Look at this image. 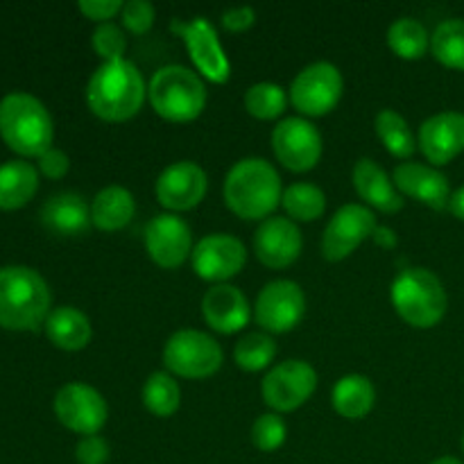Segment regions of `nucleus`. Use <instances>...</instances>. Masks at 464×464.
I'll return each instance as SVG.
<instances>
[{
	"instance_id": "f257e3e1",
	"label": "nucleus",
	"mask_w": 464,
	"mask_h": 464,
	"mask_svg": "<svg viewBox=\"0 0 464 464\" xmlns=\"http://www.w3.org/2000/svg\"><path fill=\"white\" fill-rule=\"evenodd\" d=\"M148 98L143 72L130 59L102 62L86 84V104L95 116L109 122L130 121Z\"/></svg>"
},
{
	"instance_id": "f03ea898",
	"label": "nucleus",
	"mask_w": 464,
	"mask_h": 464,
	"mask_svg": "<svg viewBox=\"0 0 464 464\" xmlns=\"http://www.w3.org/2000/svg\"><path fill=\"white\" fill-rule=\"evenodd\" d=\"M225 202L243 220H266L281 202V177L263 157H245L225 177Z\"/></svg>"
},
{
	"instance_id": "7ed1b4c3",
	"label": "nucleus",
	"mask_w": 464,
	"mask_h": 464,
	"mask_svg": "<svg viewBox=\"0 0 464 464\" xmlns=\"http://www.w3.org/2000/svg\"><path fill=\"white\" fill-rule=\"evenodd\" d=\"M48 281L27 266L0 267V326L7 331H36L50 315Z\"/></svg>"
},
{
	"instance_id": "20e7f679",
	"label": "nucleus",
	"mask_w": 464,
	"mask_h": 464,
	"mask_svg": "<svg viewBox=\"0 0 464 464\" xmlns=\"http://www.w3.org/2000/svg\"><path fill=\"white\" fill-rule=\"evenodd\" d=\"M0 136L14 152L39 159L53 148V116L36 95L12 91L0 100Z\"/></svg>"
},
{
	"instance_id": "39448f33",
	"label": "nucleus",
	"mask_w": 464,
	"mask_h": 464,
	"mask_svg": "<svg viewBox=\"0 0 464 464\" xmlns=\"http://www.w3.org/2000/svg\"><path fill=\"white\" fill-rule=\"evenodd\" d=\"M392 306L417 329H430L447 315L449 297L442 281L429 267H403L390 285Z\"/></svg>"
},
{
	"instance_id": "423d86ee",
	"label": "nucleus",
	"mask_w": 464,
	"mask_h": 464,
	"mask_svg": "<svg viewBox=\"0 0 464 464\" xmlns=\"http://www.w3.org/2000/svg\"><path fill=\"white\" fill-rule=\"evenodd\" d=\"M148 98L161 118L188 122L195 121L207 107V84L193 68L166 63L150 80Z\"/></svg>"
},
{
	"instance_id": "0eeeda50",
	"label": "nucleus",
	"mask_w": 464,
	"mask_h": 464,
	"mask_svg": "<svg viewBox=\"0 0 464 464\" xmlns=\"http://www.w3.org/2000/svg\"><path fill=\"white\" fill-rule=\"evenodd\" d=\"M220 343L207 331L179 329L163 347V365L181 379H208L222 367Z\"/></svg>"
},
{
	"instance_id": "6e6552de",
	"label": "nucleus",
	"mask_w": 464,
	"mask_h": 464,
	"mask_svg": "<svg viewBox=\"0 0 464 464\" xmlns=\"http://www.w3.org/2000/svg\"><path fill=\"white\" fill-rule=\"evenodd\" d=\"M344 91L343 72L331 62H313L295 75L290 102L304 116H324L340 102Z\"/></svg>"
},
{
	"instance_id": "1a4fd4ad",
	"label": "nucleus",
	"mask_w": 464,
	"mask_h": 464,
	"mask_svg": "<svg viewBox=\"0 0 464 464\" xmlns=\"http://www.w3.org/2000/svg\"><path fill=\"white\" fill-rule=\"evenodd\" d=\"M317 388V372L311 362L290 358L270 367L261 383L263 401L275 412L297 411L313 397Z\"/></svg>"
},
{
	"instance_id": "9d476101",
	"label": "nucleus",
	"mask_w": 464,
	"mask_h": 464,
	"mask_svg": "<svg viewBox=\"0 0 464 464\" xmlns=\"http://www.w3.org/2000/svg\"><path fill=\"white\" fill-rule=\"evenodd\" d=\"M306 295L297 281L275 279L266 284L254 304V320L266 334H285L302 322Z\"/></svg>"
},
{
	"instance_id": "9b49d317",
	"label": "nucleus",
	"mask_w": 464,
	"mask_h": 464,
	"mask_svg": "<svg viewBox=\"0 0 464 464\" xmlns=\"http://www.w3.org/2000/svg\"><path fill=\"white\" fill-rule=\"evenodd\" d=\"M54 415L72 433L82 435H98L102 426L107 424L109 406L102 394L91 385L72 381V383L62 385L54 394Z\"/></svg>"
},
{
	"instance_id": "f8f14e48",
	"label": "nucleus",
	"mask_w": 464,
	"mask_h": 464,
	"mask_svg": "<svg viewBox=\"0 0 464 464\" xmlns=\"http://www.w3.org/2000/svg\"><path fill=\"white\" fill-rule=\"evenodd\" d=\"M272 150L288 170L306 172L320 163L324 140L308 118L288 116L272 130Z\"/></svg>"
},
{
	"instance_id": "ddd939ff",
	"label": "nucleus",
	"mask_w": 464,
	"mask_h": 464,
	"mask_svg": "<svg viewBox=\"0 0 464 464\" xmlns=\"http://www.w3.org/2000/svg\"><path fill=\"white\" fill-rule=\"evenodd\" d=\"M170 30L184 39L190 59L207 80L216 84H225L231 75V62L218 39L216 27L204 16H195L193 21H179L172 18Z\"/></svg>"
},
{
	"instance_id": "4468645a",
	"label": "nucleus",
	"mask_w": 464,
	"mask_h": 464,
	"mask_svg": "<svg viewBox=\"0 0 464 464\" xmlns=\"http://www.w3.org/2000/svg\"><path fill=\"white\" fill-rule=\"evenodd\" d=\"M193 270L199 279L225 284L247 263V247L234 234H207L193 247Z\"/></svg>"
},
{
	"instance_id": "2eb2a0df",
	"label": "nucleus",
	"mask_w": 464,
	"mask_h": 464,
	"mask_svg": "<svg viewBox=\"0 0 464 464\" xmlns=\"http://www.w3.org/2000/svg\"><path fill=\"white\" fill-rule=\"evenodd\" d=\"M376 216L365 204H344L326 225L322 236V254L329 261H343L361 243L372 238L376 229Z\"/></svg>"
},
{
	"instance_id": "dca6fc26",
	"label": "nucleus",
	"mask_w": 464,
	"mask_h": 464,
	"mask_svg": "<svg viewBox=\"0 0 464 464\" xmlns=\"http://www.w3.org/2000/svg\"><path fill=\"white\" fill-rule=\"evenodd\" d=\"M145 249L157 266L172 270L193 254V231L177 213H159L145 225Z\"/></svg>"
},
{
	"instance_id": "f3484780",
	"label": "nucleus",
	"mask_w": 464,
	"mask_h": 464,
	"mask_svg": "<svg viewBox=\"0 0 464 464\" xmlns=\"http://www.w3.org/2000/svg\"><path fill=\"white\" fill-rule=\"evenodd\" d=\"M207 188L208 179L204 168L188 159H181V161L163 168L154 184L159 204L170 211H188V208L198 207L207 195Z\"/></svg>"
},
{
	"instance_id": "a211bd4d",
	"label": "nucleus",
	"mask_w": 464,
	"mask_h": 464,
	"mask_svg": "<svg viewBox=\"0 0 464 464\" xmlns=\"http://www.w3.org/2000/svg\"><path fill=\"white\" fill-rule=\"evenodd\" d=\"M302 229L285 216L266 218L254 234V252L258 261L272 270L293 266L302 254Z\"/></svg>"
},
{
	"instance_id": "6ab92c4d",
	"label": "nucleus",
	"mask_w": 464,
	"mask_h": 464,
	"mask_svg": "<svg viewBox=\"0 0 464 464\" xmlns=\"http://www.w3.org/2000/svg\"><path fill=\"white\" fill-rule=\"evenodd\" d=\"M392 181L401 195L417 199L426 207L442 211L451 202V184L449 177L435 166H426L420 161L399 163L392 172Z\"/></svg>"
},
{
	"instance_id": "aec40b11",
	"label": "nucleus",
	"mask_w": 464,
	"mask_h": 464,
	"mask_svg": "<svg viewBox=\"0 0 464 464\" xmlns=\"http://www.w3.org/2000/svg\"><path fill=\"white\" fill-rule=\"evenodd\" d=\"M417 145L433 166H444L464 152V113L440 111L420 127Z\"/></svg>"
},
{
	"instance_id": "412c9836",
	"label": "nucleus",
	"mask_w": 464,
	"mask_h": 464,
	"mask_svg": "<svg viewBox=\"0 0 464 464\" xmlns=\"http://www.w3.org/2000/svg\"><path fill=\"white\" fill-rule=\"evenodd\" d=\"M202 315L218 334H236L249 324L252 306L240 288L231 284H213L202 297Z\"/></svg>"
},
{
	"instance_id": "4be33fe9",
	"label": "nucleus",
	"mask_w": 464,
	"mask_h": 464,
	"mask_svg": "<svg viewBox=\"0 0 464 464\" xmlns=\"http://www.w3.org/2000/svg\"><path fill=\"white\" fill-rule=\"evenodd\" d=\"M353 188L361 195V199H365L370 207L379 208L383 213H397L399 208H403L406 199L399 193L394 181L390 179L388 172L370 157L358 159L356 166L352 172Z\"/></svg>"
},
{
	"instance_id": "5701e85b",
	"label": "nucleus",
	"mask_w": 464,
	"mask_h": 464,
	"mask_svg": "<svg viewBox=\"0 0 464 464\" xmlns=\"http://www.w3.org/2000/svg\"><path fill=\"white\" fill-rule=\"evenodd\" d=\"M41 222L45 229L57 236H82L93 225L91 207L80 193L72 190L50 195L41 207Z\"/></svg>"
},
{
	"instance_id": "b1692460",
	"label": "nucleus",
	"mask_w": 464,
	"mask_h": 464,
	"mask_svg": "<svg viewBox=\"0 0 464 464\" xmlns=\"http://www.w3.org/2000/svg\"><path fill=\"white\" fill-rule=\"evenodd\" d=\"M44 329L50 343L63 352H80L91 343V335H93L91 320L75 306L53 308Z\"/></svg>"
},
{
	"instance_id": "393cba45",
	"label": "nucleus",
	"mask_w": 464,
	"mask_h": 464,
	"mask_svg": "<svg viewBox=\"0 0 464 464\" xmlns=\"http://www.w3.org/2000/svg\"><path fill=\"white\" fill-rule=\"evenodd\" d=\"M39 190V170L25 159H9L0 163V208L14 211L34 198Z\"/></svg>"
},
{
	"instance_id": "a878e982",
	"label": "nucleus",
	"mask_w": 464,
	"mask_h": 464,
	"mask_svg": "<svg viewBox=\"0 0 464 464\" xmlns=\"http://www.w3.org/2000/svg\"><path fill=\"white\" fill-rule=\"evenodd\" d=\"M136 213V199L125 186H104L91 202V220L102 231H118L131 222Z\"/></svg>"
},
{
	"instance_id": "bb28decb",
	"label": "nucleus",
	"mask_w": 464,
	"mask_h": 464,
	"mask_svg": "<svg viewBox=\"0 0 464 464\" xmlns=\"http://www.w3.org/2000/svg\"><path fill=\"white\" fill-rule=\"evenodd\" d=\"M334 408L347 420H362L370 415L376 401V390L367 376L362 374H347L334 385L331 392Z\"/></svg>"
},
{
	"instance_id": "cd10ccee",
	"label": "nucleus",
	"mask_w": 464,
	"mask_h": 464,
	"mask_svg": "<svg viewBox=\"0 0 464 464\" xmlns=\"http://www.w3.org/2000/svg\"><path fill=\"white\" fill-rule=\"evenodd\" d=\"M374 127L379 139L383 140V145L388 148V152L394 154L397 159L412 157L415 150L420 148L408 121L401 113L394 111V109H381V111L376 113Z\"/></svg>"
},
{
	"instance_id": "c85d7f7f",
	"label": "nucleus",
	"mask_w": 464,
	"mask_h": 464,
	"mask_svg": "<svg viewBox=\"0 0 464 464\" xmlns=\"http://www.w3.org/2000/svg\"><path fill=\"white\" fill-rule=\"evenodd\" d=\"M281 204L288 211L290 220L313 222L324 213L326 195L324 190L311 181H295L281 195Z\"/></svg>"
},
{
	"instance_id": "c756f323",
	"label": "nucleus",
	"mask_w": 464,
	"mask_h": 464,
	"mask_svg": "<svg viewBox=\"0 0 464 464\" xmlns=\"http://www.w3.org/2000/svg\"><path fill=\"white\" fill-rule=\"evenodd\" d=\"M388 44L399 57L420 59L430 48V34L421 21L412 16H401L390 25Z\"/></svg>"
},
{
	"instance_id": "7c9ffc66",
	"label": "nucleus",
	"mask_w": 464,
	"mask_h": 464,
	"mask_svg": "<svg viewBox=\"0 0 464 464\" xmlns=\"http://www.w3.org/2000/svg\"><path fill=\"white\" fill-rule=\"evenodd\" d=\"M430 53L444 66L464 71V18H447L435 27Z\"/></svg>"
},
{
	"instance_id": "2f4dec72",
	"label": "nucleus",
	"mask_w": 464,
	"mask_h": 464,
	"mask_svg": "<svg viewBox=\"0 0 464 464\" xmlns=\"http://www.w3.org/2000/svg\"><path fill=\"white\" fill-rule=\"evenodd\" d=\"M140 397H143L145 408L157 417L175 415L181 406V388L175 381V376L168 374V372L150 374Z\"/></svg>"
},
{
	"instance_id": "473e14b6",
	"label": "nucleus",
	"mask_w": 464,
	"mask_h": 464,
	"mask_svg": "<svg viewBox=\"0 0 464 464\" xmlns=\"http://www.w3.org/2000/svg\"><path fill=\"white\" fill-rule=\"evenodd\" d=\"M276 343L266 331H249L236 343L234 361L245 372H261L275 361Z\"/></svg>"
},
{
	"instance_id": "72a5a7b5",
	"label": "nucleus",
	"mask_w": 464,
	"mask_h": 464,
	"mask_svg": "<svg viewBox=\"0 0 464 464\" xmlns=\"http://www.w3.org/2000/svg\"><path fill=\"white\" fill-rule=\"evenodd\" d=\"M285 104H288V93L276 82H256L245 91V109L261 121L281 116Z\"/></svg>"
},
{
	"instance_id": "f704fd0d",
	"label": "nucleus",
	"mask_w": 464,
	"mask_h": 464,
	"mask_svg": "<svg viewBox=\"0 0 464 464\" xmlns=\"http://www.w3.org/2000/svg\"><path fill=\"white\" fill-rule=\"evenodd\" d=\"M285 435H288V429L279 412L258 415L252 424V442L258 451H276L285 442Z\"/></svg>"
},
{
	"instance_id": "c9c22d12",
	"label": "nucleus",
	"mask_w": 464,
	"mask_h": 464,
	"mask_svg": "<svg viewBox=\"0 0 464 464\" xmlns=\"http://www.w3.org/2000/svg\"><path fill=\"white\" fill-rule=\"evenodd\" d=\"M91 45L98 53V57H102L104 62H118V59H125L127 50V36L125 30L116 23H98V27L91 34Z\"/></svg>"
},
{
	"instance_id": "e433bc0d",
	"label": "nucleus",
	"mask_w": 464,
	"mask_h": 464,
	"mask_svg": "<svg viewBox=\"0 0 464 464\" xmlns=\"http://www.w3.org/2000/svg\"><path fill=\"white\" fill-rule=\"evenodd\" d=\"M154 18H157V9L150 0H127L122 5L121 21L131 34H145L154 25Z\"/></svg>"
},
{
	"instance_id": "4c0bfd02",
	"label": "nucleus",
	"mask_w": 464,
	"mask_h": 464,
	"mask_svg": "<svg viewBox=\"0 0 464 464\" xmlns=\"http://www.w3.org/2000/svg\"><path fill=\"white\" fill-rule=\"evenodd\" d=\"M75 458L80 464H107L109 442L100 435H86L77 442Z\"/></svg>"
},
{
	"instance_id": "58836bf2",
	"label": "nucleus",
	"mask_w": 464,
	"mask_h": 464,
	"mask_svg": "<svg viewBox=\"0 0 464 464\" xmlns=\"http://www.w3.org/2000/svg\"><path fill=\"white\" fill-rule=\"evenodd\" d=\"M39 170L48 179H62L71 170V159H68V154L63 150L50 148L39 157Z\"/></svg>"
},
{
	"instance_id": "ea45409f",
	"label": "nucleus",
	"mask_w": 464,
	"mask_h": 464,
	"mask_svg": "<svg viewBox=\"0 0 464 464\" xmlns=\"http://www.w3.org/2000/svg\"><path fill=\"white\" fill-rule=\"evenodd\" d=\"M121 0H80V12L98 23H109L122 12Z\"/></svg>"
},
{
	"instance_id": "a19ab883",
	"label": "nucleus",
	"mask_w": 464,
	"mask_h": 464,
	"mask_svg": "<svg viewBox=\"0 0 464 464\" xmlns=\"http://www.w3.org/2000/svg\"><path fill=\"white\" fill-rule=\"evenodd\" d=\"M256 21V12L249 5H238V7H229L222 14V25L231 32H243L254 25Z\"/></svg>"
},
{
	"instance_id": "79ce46f5",
	"label": "nucleus",
	"mask_w": 464,
	"mask_h": 464,
	"mask_svg": "<svg viewBox=\"0 0 464 464\" xmlns=\"http://www.w3.org/2000/svg\"><path fill=\"white\" fill-rule=\"evenodd\" d=\"M372 238H374V243L379 245V247H385V249H392L394 245H397V234H394V229H390V227L385 225L376 227Z\"/></svg>"
},
{
	"instance_id": "37998d69",
	"label": "nucleus",
	"mask_w": 464,
	"mask_h": 464,
	"mask_svg": "<svg viewBox=\"0 0 464 464\" xmlns=\"http://www.w3.org/2000/svg\"><path fill=\"white\" fill-rule=\"evenodd\" d=\"M449 208H451V213L456 218H460L464 220V186L456 190V193L451 195V202H449Z\"/></svg>"
},
{
	"instance_id": "c03bdc74",
	"label": "nucleus",
	"mask_w": 464,
	"mask_h": 464,
	"mask_svg": "<svg viewBox=\"0 0 464 464\" xmlns=\"http://www.w3.org/2000/svg\"><path fill=\"white\" fill-rule=\"evenodd\" d=\"M430 464H464V462L456 456H442V458H438V460H433Z\"/></svg>"
},
{
	"instance_id": "a18cd8bd",
	"label": "nucleus",
	"mask_w": 464,
	"mask_h": 464,
	"mask_svg": "<svg viewBox=\"0 0 464 464\" xmlns=\"http://www.w3.org/2000/svg\"><path fill=\"white\" fill-rule=\"evenodd\" d=\"M462 451H464V433H462Z\"/></svg>"
}]
</instances>
